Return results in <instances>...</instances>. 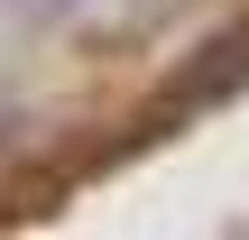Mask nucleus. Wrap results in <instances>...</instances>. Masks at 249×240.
Here are the masks:
<instances>
[{
	"label": "nucleus",
	"mask_w": 249,
	"mask_h": 240,
	"mask_svg": "<svg viewBox=\"0 0 249 240\" xmlns=\"http://www.w3.org/2000/svg\"><path fill=\"white\" fill-rule=\"evenodd\" d=\"M249 92V28H231V37H213V46H194L166 83H157V129L166 120H185V111H222V102H240Z\"/></svg>",
	"instance_id": "1"
},
{
	"label": "nucleus",
	"mask_w": 249,
	"mask_h": 240,
	"mask_svg": "<svg viewBox=\"0 0 249 240\" xmlns=\"http://www.w3.org/2000/svg\"><path fill=\"white\" fill-rule=\"evenodd\" d=\"M74 9H83V0H9V18H18V28H65Z\"/></svg>",
	"instance_id": "2"
}]
</instances>
